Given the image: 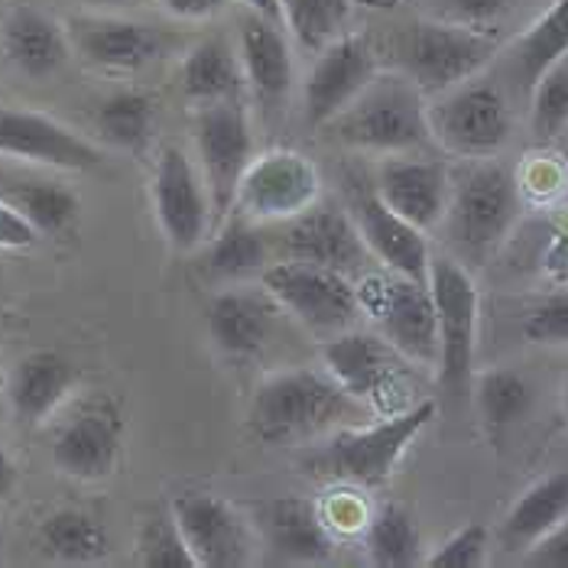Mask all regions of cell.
<instances>
[{
  "label": "cell",
  "mask_w": 568,
  "mask_h": 568,
  "mask_svg": "<svg viewBox=\"0 0 568 568\" xmlns=\"http://www.w3.org/2000/svg\"><path fill=\"white\" fill-rule=\"evenodd\" d=\"M374 419L367 406L325 371L290 367L266 374L247 406V433L266 445H312Z\"/></svg>",
  "instance_id": "6da1fadb"
},
{
  "label": "cell",
  "mask_w": 568,
  "mask_h": 568,
  "mask_svg": "<svg viewBox=\"0 0 568 568\" xmlns=\"http://www.w3.org/2000/svg\"><path fill=\"white\" fill-rule=\"evenodd\" d=\"M436 419V399H419L396 416H374L312 442L303 468L315 481L384 487L396 475L409 445Z\"/></svg>",
  "instance_id": "7a4b0ae2"
},
{
  "label": "cell",
  "mask_w": 568,
  "mask_h": 568,
  "mask_svg": "<svg viewBox=\"0 0 568 568\" xmlns=\"http://www.w3.org/2000/svg\"><path fill=\"white\" fill-rule=\"evenodd\" d=\"M325 131L351 150L381 156L413 153L433 140L426 94L399 72L394 79L377 75Z\"/></svg>",
  "instance_id": "3957f363"
},
{
  "label": "cell",
  "mask_w": 568,
  "mask_h": 568,
  "mask_svg": "<svg viewBox=\"0 0 568 568\" xmlns=\"http://www.w3.org/2000/svg\"><path fill=\"white\" fill-rule=\"evenodd\" d=\"M394 65L423 94H442L448 88L475 79L494 59L497 40L455 20H419L399 27L394 37Z\"/></svg>",
  "instance_id": "277c9868"
},
{
  "label": "cell",
  "mask_w": 568,
  "mask_h": 568,
  "mask_svg": "<svg viewBox=\"0 0 568 568\" xmlns=\"http://www.w3.org/2000/svg\"><path fill=\"white\" fill-rule=\"evenodd\" d=\"M325 371L348 390L361 406L371 409V416H396L409 406H416V381H413V361L377 335L374 328H348L342 335L325 338L322 345Z\"/></svg>",
  "instance_id": "5b68a950"
},
{
  "label": "cell",
  "mask_w": 568,
  "mask_h": 568,
  "mask_svg": "<svg viewBox=\"0 0 568 568\" xmlns=\"http://www.w3.org/2000/svg\"><path fill=\"white\" fill-rule=\"evenodd\" d=\"M361 315L416 367H438L436 300L426 280L394 270L364 273L357 283Z\"/></svg>",
  "instance_id": "8992f818"
},
{
  "label": "cell",
  "mask_w": 568,
  "mask_h": 568,
  "mask_svg": "<svg viewBox=\"0 0 568 568\" xmlns=\"http://www.w3.org/2000/svg\"><path fill=\"white\" fill-rule=\"evenodd\" d=\"M517 179L500 163H475L452 179V195L445 209V234L455 247L471 257H484L497 247L520 215Z\"/></svg>",
  "instance_id": "52a82bcc"
},
{
  "label": "cell",
  "mask_w": 568,
  "mask_h": 568,
  "mask_svg": "<svg viewBox=\"0 0 568 568\" xmlns=\"http://www.w3.org/2000/svg\"><path fill=\"white\" fill-rule=\"evenodd\" d=\"M438 318V381L448 394H465L481 332V293L468 266L448 254L429 257L426 276Z\"/></svg>",
  "instance_id": "ba28073f"
},
{
  "label": "cell",
  "mask_w": 568,
  "mask_h": 568,
  "mask_svg": "<svg viewBox=\"0 0 568 568\" xmlns=\"http://www.w3.org/2000/svg\"><path fill=\"white\" fill-rule=\"evenodd\" d=\"M429 133L452 156L487 160L510 143L514 114L500 88L468 79L436 94L429 104Z\"/></svg>",
  "instance_id": "9c48e42d"
},
{
  "label": "cell",
  "mask_w": 568,
  "mask_h": 568,
  "mask_svg": "<svg viewBox=\"0 0 568 568\" xmlns=\"http://www.w3.org/2000/svg\"><path fill=\"white\" fill-rule=\"evenodd\" d=\"M263 290L280 308H286L308 332L332 338L357 325L361 303L357 286L345 273L300 261L270 263L263 270Z\"/></svg>",
  "instance_id": "30bf717a"
},
{
  "label": "cell",
  "mask_w": 568,
  "mask_h": 568,
  "mask_svg": "<svg viewBox=\"0 0 568 568\" xmlns=\"http://www.w3.org/2000/svg\"><path fill=\"white\" fill-rule=\"evenodd\" d=\"M192 136H195V163L205 175L212 209H215V224L234 212L237 185L254 163V124L247 108L237 101H212L199 104L195 121H192Z\"/></svg>",
  "instance_id": "8fae6325"
},
{
  "label": "cell",
  "mask_w": 568,
  "mask_h": 568,
  "mask_svg": "<svg viewBox=\"0 0 568 568\" xmlns=\"http://www.w3.org/2000/svg\"><path fill=\"white\" fill-rule=\"evenodd\" d=\"M150 202L153 215L179 254H192L209 241L215 227V209L199 163L182 146H163L156 153L150 175Z\"/></svg>",
  "instance_id": "7c38bea8"
},
{
  "label": "cell",
  "mask_w": 568,
  "mask_h": 568,
  "mask_svg": "<svg viewBox=\"0 0 568 568\" xmlns=\"http://www.w3.org/2000/svg\"><path fill=\"white\" fill-rule=\"evenodd\" d=\"M322 199V173L300 150H270L254 156L237 185L234 212L257 224H283Z\"/></svg>",
  "instance_id": "4fadbf2b"
},
{
  "label": "cell",
  "mask_w": 568,
  "mask_h": 568,
  "mask_svg": "<svg viewBox=\"0 0 568 568\" xmlns=\"http://www.w3.org/2000/svg\"><path fill=\"white\" fill-rule=\"evenodd\" d=\"M124 409L111 396H91L59 426L52 438V462L75 481H104L114 475L124 448Z\"/></svg>",
  "instance_id": "5bb4252c"
},
{
  "label": "cell",
  "mask_w": 568,
  "mask_h": 568,
  "mask_svg": "<svg viewBox=\"0 0 568 568\" xmlns=\"http://www.w3.org/2000/svg\"><path fill=\"white\" fill-rule=\"evenodd\" d=\"M0 160L62 173H85L101 166L104 153L52 114L0 104Z\"/></svg>",
  "instance_id": "9a60e30c"
},
{
  "label": "cell",
  "mask_w": 568,
  "mask_h": 568,
  "mask_svg": "<svg viewBox=\"0 0 568 568\" xmlns=\"http://www.w3.org/2000/svg\"><path fill=\"white\" fill-rule=\"evenodd\" d=\"M170 510L199 568H244L254 562V529L231 500L209 490H185L175 494Z\"/></svg>",
  "instance_id": "2e32d148"
},
{
  "label": "cell",
  "mask_w": 568,
  "mask_h": 568,
  "mask_svg": "<svg viewBox=\"0 0 568 568\" xmlns=\"http://www.w3.org/2000/svg\"><path fill=\"white\" fill-rule=\"evenodd\" d=\"M374 79L377 55L364 33H342L318 49V59L303 79V118L308 128H328Z\"/></svg>",
  "instance_id": "e0dca14e"
},
{
  "label": "cell",
  "mask_w": 568,
  "mask_h": 568,
  "mask_svg": "<svg viewBox=\"0 0 568 568\" xmlns=\"http://www.w3.org/2000/svg\"><path fill=\"white\" fill-rule=\"evenodd\" d=\"M280 251L286 254V261L338 270L345 276L364 270V263L371 257L351 212H342L338 205L322 202V199L303 215L283 221Z\"/></svg>",
  "instance_id": "ac0fdd59"
},
{
  "label": "cell",
  "mask_w": 568,
  "mask_h": 568,
  "mask_svg": "<svg viewBox=\"0 0 568 568\" xmlns=\"http://www.w3.org/2000/svg\"><path fill=\"white\" fill-rule=\"evenodd\" d=\"M348 212L371 251V257L384 270H394V273L413 276V280L429 276L433 251H429L426 231L399 219L374 189H354L348 199Z\"/></svg>",
  "instance_id": "d6986e66"
},
{
  "label": "cell",
  "mask_w": 568,
  "mask_h": 568,
  "mask_svg": "<svg viewBox=\"0 0 568 568\" xmlns=\"http://www.w3.org/2000/svg\"><path fill=\"white\" fill-rule=\"evenodd\" d=\"M374 192L399 219L429 234L445 219L448 195H452V173L438 160H416L406 153L384 156V163L377 166Z\"/></svg>",
  "instance_id": "ffe728a7"
},
{
  "label": "cell",
  "mask_w": 568,
  "mask_h": 568,
  "mask_svg": "<svg viewBox=\"0 0 568 568\" xmlns=\"http://www.w3.org/2000/svg\"><path fill=\"white\" fill-rule=\"evenodd\" d=\"M72 49L104 72H140L166 52V37L128 17H75L69 23Z\"/></svg>",
  "instance_id": "44dd1931"
},
{
  "label": "cell",
  "mask_w": 568,
  "mask_h": 568,
  "mask_svg": "<svg viewBox=\"0 0 568 568\" xmlns=\"http://www.w3.org/2000/svg\"><path fill=\"white\" fill-rule=\"evenodd\" d=\"M79 384L75 364L59 351H30L23 354L3 384L10 416L23 429H37L69 399Z\"/></svg>",
  "instance_id": "7402d4cb"
},
{
  "label": "cell",
  "mask_w": 568,
  "mask_h": 568,
  "mask_svg": "<svg viewBox=\"0 0 568 568\" xmlns=\"http://www.w3.org/2000/svg\"><path fill=\"white\" fill-rule=\"evenodd\" d=\"M0 49L20 75L49 79L69 62L72 37H69V27H62L52 13L30 3H17L3 17Z\"/></svg>",
  "instance_id": "603a6c76"
},
{
  "label": "cell",
  "mask_w": 568,
  "mask_h": 568,
  "mask_svg": "<svg viewBox=\"0 0 568 568\" xmlns=\"http://www.w3.org/2000/svg\"><path fill=\"white\" fill-rule=\"evenodd\" d=\"M237 52H241L244 79H247V91L254 94V101L263 108H276L290 94L293 75H296L286 27L247 10L241 20Z\"/></svg>",
  "instance_id": "cb8c5ba5"
},
{
  "label": "cell",
  "mask_w": 568,
  "mask_h": 568,
  "mask_svg": "<svg viewBox=\"0 0 568 568\" xmlns=\"http://www.w3.org/2000/svg\"><path fill=\"white\" fill-rule=\"evenodd\" d=\"M263 532L273 559L293 566H322L335 556V532L308 497H276L263 510Z\"/></svg>",
  "instance_id": "d4e9b609"
},
{
  "label": "cell",
  "mask_w": 568,
  "mask_h": 568,
  "mask_svg": "<svg viewBox=\"0 0 568 568\" xmlns=\"http://www.w3.org/2000/svg\"><path fill=\"white\" fill-rule=\"evenodd\" d=\"M273 300L270 293L251 290H224L209 303V335L227 357L247 361L257 357L273 335Z\"/></svg>",
  "instance_id": "484cf974"
},
{
  "label": "cell",
  "mask_w": 568,
  "mask_h": 568,
  "mask_svg": "<svg viewBox=\"0 0 568 568\" xmlns=\"http://www.w3.org/2000/svg\"><path fill=\"white\" fill-rule=\"evenodd\" d=\"M568 517V471H552L532 481L504 514L497 542L504 552L520 556L542 542Z\"/></svg>",
  "instance_id": "4316f807"
},
{
  "label": "cell",
  "mask_w": 568,
  "mask_h": 568,
  "mask_svg": "<svg viewBox=\"0 0 568 568\" xmlns=\"http://www.w3.org/2000/svg\"><path fill=\"white\" fill-rule=\"evenodd\" d=\"M0 199L17 209L30 221L40 234H62L79 219V195L49 175L20 173V170H3L0 166Z\"/></svg>",
  "instance_id": "83f0119b"
},
{
  "label": "cell",
  "mask_w": 568,
  "mask_h": 568,
  "mask_svg": "<svg viewBox=\"0 0 568 568\" xmlns=\"http://www.w3.org/2000/svg\"><path fill=\"white\" fill-rule=\"evenodd\" d=\"M179 85L189 101L212 104V101H237L247 88L241 52L224 37H209L195 43L179 69Z\"/></svg>",
  "instance_id": "f1b7e54d"
},
{
  "label": "cell",
  "mask_w": 568,
  "mask_h": 568,
  "mask_svg": "<svg viewBox=\"0 0 568 568\" xmlns=\"http://www.w3.org/2000/svg\"><path fill=\"white\" fill-rule=\"evenodd\" d=\"M475 403H478V416H481L487 438L500 442L529 416V409L536 403V387L529 384L526 374L514 371V367H490V371L478 374Z\"/></svg>",
  "instance_id": "f546056e"
},
{
  "label": "cell",
  "mask_w": 568,
  "mask_h": 568,
  "mask_svg": "<svg viewBox=\"0 0 568 568\" xmlns=\"http://www.w3.org/2000/svg\"><path fill=\"white\" fill-rule=\"evenodd\" d=\"M40 549L49 559L65 566H91L101 562L111 549L108 529L88 510H55L40 524Z\"/></svg>",
  "instance_id": "4dcf8cb0"
},
{
  "label": "cell",
  "mask_w": 568,
  "mask_h": 568,
  "mask_svg": "<svg viewBox=\"0 0 568 568\" xmlns=\"http://www.w3.org/2000/svg\"><path fill=\"white\" fill-rule=\"evenodd\" d=\"M94 131L104 143L118 146V150H128L136 153L143 150L153 131H156V101L146 94V91H136V88H121V91H111L108 98L98 101L94 108Z\"/></svg>",
  "instance_id": "1f68e13d"
},
{
  "label": "cell",
  "mask_w": 568,
  "mask_h": 568,
  "mask_svg": "<svg viewBox=\"0 0 568 568\" xmlns=\"http://www.w3.org/2000/svg\"><path fill=\"white\" fill-rule=\"evenodd\" d=\"M266 263H270V247H266V237L257 227V221L244 219L237 212L219 221V231L205 251V270L212 276L244 280L257 270H266Z\"/></svg>",
  "instance_id": "d6a6232c"
},
{
  "label": "cell",
  "mask_w": 568,
  "mask_h": 568,
  "mask_svg": "<svg viewBox=\"0 0 568 568\" xmlns=\"http://www.w3.org/2000/svg\"><path fill=\"white\" fill-rule=\"evenodd\" d=\"M568 55V0H552L514 43V72L526 88Z\"/></svg>",
  "instance_id": "836d02e7"
},
{
  "label": "cell",
  "mask_w": 568,
  "mask_h": 568,
  "mask_svg": "<svg viewBox=\"0 0 568 568\" xmlns=\"http://www.w3.org/2000/svg\"><path fill=\"white\" fill-rule=\"evenodd\" d=\"M364 549L367 562L377 568H413L426 559L416 520L399 504H384L371 514V524L364 529Z\"/></svg>",
  "instance_id": "e575fe53"
},
{
  "label": "cell",
  "mask_w": 568,
  "mask_h": 568,
  "mask_svg": "<svg viewBox=\"0 0 568 568\" xmlns=\"http://www.w3.org/2000/svg\"><path fill=\"white\" fill-rule=\"evenodd\" d=\"M280 17L300 49L318 52L345 33L351 0H280Z\"/></svg>",
  "instance_id": "d590c367"
},
{
  "label": "cell",
  "mask_w": 568,
  "mask_h": 568,
  "mask_svg": "<svg viewBox=\"0 0 568 568\" xmlns=\"http://www.w3.org/2000/svg\"><path fill=\"white\" fill-rule=\"evenodd\" d=\"M514 179H517L524 205L556 209L568 192V160L559 150H549V146L529 150Z\"/></svg>",
  "instance_id": "8d00e7d4"
},
{
  "label": "cell",
  "mask_w": 568,
  "mask_h": 568,
  "mask_svg": "<svg viewBox=\"0 0 568 568\" xmlns=\"http://www.w3.org/2000/svg\"><path fill=\"white\" fill-rule=\"evenodd\" d=\"M136 562L143 568H199L173 510H160L143 520L136 532Z\"/></svg>",
  "instance_id": "74e56055"
},
{
  "label": "cell",
  "mask_w": 568,
  "mask_h": 568,
  "mask_svg": "<svg viewBox=\"0 0 568 568\" xmlns=\"http://www.w3.org/2000/svg\"><path fill=\"white\" fill-rule=\"evenodd\" d=\"M529 124L532 133L546 143L559 133H568V55L559 59L552 69L539 75V82L529 88Z\"/></svg>",
  "instance_id": "f35d334b"
},
{
  "label": "cell",
  "mask_w": 568,
  "mask_h": 568,
  "mask_svg": "<svg viewBox=\"0 0 568 568\" xmlns=\"http://www.w3.org/2000/svg\"><path fill=\"white\" fill-rule=\"evenodd\" d=\"M490 549V529L484 524H465L423 559L426 568H481Z\"/></svg>",
  "instance_id": "ab89813d"
},
{
  "label": "cell",
  "mask_w": 568,
  "mask_h": 568,
  "mask_svg": "<svg viewBox=\"0 0 568 568\" xmlns=\"http://www.w3.org/2000/svg\"><path fill=\"white\" fill-rule=\"evenodd\" d=\"M318 510L335 536H364L374 514L361 487H351V484H332V490L318 500Z\"/></svg>",
  "instance_id": "60d3db41"
},
{
  "label": "cell",
  "mask_w": 568,
  "mask_h": 568,
  "mask_svg": "<svg viewBox=\"0 0 568 568\" xmlns=\"http://www.w3.org/2000/svg\"><path fill=\"white\" fill-rule=\"evenodd\" d=\"M524 338L529 345H568V283L526 312Z\"/></svg>",
  "instance_id": "b9f144b4"
},
{
  "label": "cell",
  "mask_w": 568,
  "mask_h": 568,
  "mask_svg": "<svg viewBox=\"0 0 568 568\" xmlns=\"http://www.w3.org/2000/svg\"><path fill=\"white\" fill-rule=\"evenodd\" d=\"M539 266L542 273L566 286L568 283V209H559L552 221H549V231H546V244H542V254H539Z\"/></svg>",
  "instance_id": "7bdbcfd3"
},
{
  "label": "cell",
  "mask_w": 568,
  "mask_h": 568,
  "mask_svg": "<svg viewBox=\"0 0 568 568\" xmlns=\"http://www.w3.org/2000/svg\"><path fill=\"white\" fill-rule=\"evenodd\" d=\"M442 3H445L448 20L484 30V27L500 23L520 0H442Z\"/></svg>",
  "instance_id": "ee69618b"
},
{
  "label": "cell",
  "mask_w": 568,
  "mask_h": 568,
  "mask_svg": "<svg viewBox=\"0 0 568 568\" xmlns=\"http://www.w3.org/2000/svg\"><path fill=\"white\" fill-rule=\"evenodd\" d=\"M40 237L43 234L30 221L0 199V251H27L40 244Z\"/></svg>",
  "instance_id": "f6af8a7d"
},
{
  "label": "cell",
  "mask_w": 568,
  "mask_h": 568,
  "mask_svg": "<svg viewBox=\"0 0 568 568\" xmlns=\"http://www.w3.org/2000/svg\"><path fill=\"white\" fill-rule=\"evenodd\" d=\"M526 566L568 568V517L556 526L542 542H536V546L526 552Z\"/></svg>",
  "instance_id": "bcb514c9"
},
{
  "label": "cell",
  "mask_w": 568,
  "mask_h": 568,
  "mask_svg": "<svg viewBox=\"0 0 568 568\" xmlns=\"http://www.w3.org/2000/svg\"><path fill=\"white\" fill-rule=\"evenodd\" d=\"M170 17L175 20H185V23H202V20H212L224 13L234 0H156Z\"/></svg>",
  "instance_id": "7dc6e473"
},
{
  "label": "cell",
  "mask_w": 568,
  "mask_h": 568,
  "mask_svg": "<svg viewBox=\"0 0 568 568\" xmlns=\"http://www.w3.org/2000/svg\"><path fill=\"white\" fill-rule=\"evenodd\" d=\"M17 487V465L13 458L0 448V500H7Z\"/></svg>",
  "instance_id": "c3c4849f"
},
{
  "label": "cell",
  "mask_w": 568,
  "mask_h": 568,
  "mask_svg": "<svg viewBox=\"0 0 568 568\" xmlns=\"http://www.w3.org/2000/svg\"><path fill=\"white\" fill-rule=\"evenodd\" d=\"M247 10H254V13H261V17H270V20H276V23H283V17H280V0H241Z\"/></svg>",
  "instance_id": "681fc988"
},
{
  "label": "cell",
  "mask_w": 568,
  "mask_h": 568,
  "mask_svg": "<svg viewBox=\"0 0 568 568\" xmlns=\"http://www.w3.org/2000/svg\"><path fill=\"white\" fill-rule=\"evenodd\" d=\"M91 7H133V3H140V0H85Z\"/></svg>",
  "instance_id": "f907efd6"
},
{
  "label": "cell",
  "mask_w": 568,
  "mask_h": 568,
  "mask_svg": "<svg viewBox=\"0 0 568 568\" xmlns=\"http://www.w3.org/2000/svg\"><path fill=\"white\" fill-rule=\"evenodd\" d=\"M562 416H566V423H568V374H566V381H562Z\"/></svg>",
  "instance_id": "816d5d0a"
}]
</instances>
